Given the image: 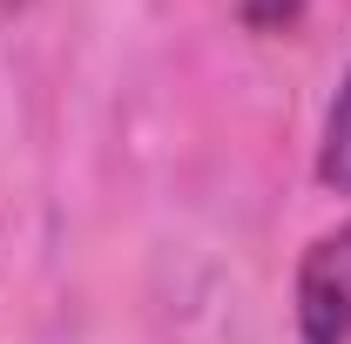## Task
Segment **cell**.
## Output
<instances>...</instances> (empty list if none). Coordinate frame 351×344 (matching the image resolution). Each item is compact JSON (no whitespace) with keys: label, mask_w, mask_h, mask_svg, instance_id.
<instances>
[{"label":"cell","mask_w":351,"mask_h":344,"mask_svg":"<svg viewBox=\"0 0 351 344\" xmlns=\"http://www.w3.org/2000/svg\"><path fill=\"white\" fill-rule=\"evenodd\" d=\"M298 338L351 344V223L324 230L298 263Z\"/></svg>","instance_id":"1"},{"label":"cell","mask_w":351,"mask_h":344,"mask_svg":"<svg viewBox=\"0 0 351 344\" xmlns=\"http://www.w3.org/2000/svg\"><path fill=\"white\" fill-rule=\"evenodd\" d=\"M317 175L351 196V75L338 82V101H331V115H324V149H317Z\"/></svg>","instance_id":"2"},{"label":"cell","mask_w":351,"mask_h":344,"mask_svg":"<svg viewBox=\"0 0 351 344\" xmlns=\"http://www.w3.org/2000/svg\"><path fill=\"white\" fill-rule=\"evenodd\" d=\"M304 14V0H243V21L250 27H291Z\"/></svg>","instance_id":"3"},{"label":"cell","mask_w":351,"mask_h":344,"mask_svg":"<svg viewBox=\"0 0 351 344\" xmlns=\"http://www.w3.org/2000/svg\"><path fill=\"white\" fill-rule=\"evenodd\" d=\"M7 7H21V0H7Z\"/></svg>","instance_id":"4"}]
</instances>
